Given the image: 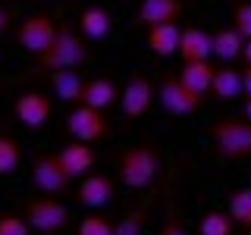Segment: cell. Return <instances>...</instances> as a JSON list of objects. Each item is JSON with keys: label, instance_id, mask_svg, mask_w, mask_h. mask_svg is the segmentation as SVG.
<instances>
[{"label": "cell", "instance_id": "15", "mask_svg": "<svg viewBox=\"0 0 251 235\" xmlns=\"http://www.w3.org/2000/svg\"><path fill=\"white\" fill-rule=\"evenodd\" d=\"M179 25L176 22H160V25H148V47L154 57H173L179 53Z\"/></svg>", "mask_w": 251, "mask_h": 235}, {"label": "cell", "instance_id": "2", "mask_svg": "<svg viewBox=\"0 0 251 235\" xmlns=\"http://www.w3.org/2000/svg\"><path fill=\"white\" fill-rule=\"evenodd\" d=\"M38 66L47 69V72H53V69H78L85 60H88V47L85 41L75 35L69 25H60L57 28V38L50 41L44 53H38Z\"/></svg>", "mask_w": 251, "mask_h": 235}, {"label": "cell", "instance_id": "4", "mask_svg": "<svg viewBox=\"0 0 251 235\" xmlns=\"http://www.w3.org/2000/svg\"><path fill=\"white\" fill-rule=\"evenodd\" d=\"M57 22H53V16L47 13H31L25 19L19 22V28H16V41H19L22 50H28L31 57H38V53H44L50 41L57 38Z\"/></svg>", "mask_w": 251, "mask_h": 235}, {"label": "cell", "instance_id": "9", "mask_svg": "<svg viewBox=\"0 0 251 235\" xmlns=\"http://www.w3.org/2000/svg\"><path fill=\"white\" fill-rule=\"evenodd\" d=\"M13 113H16V119L25 125V129H41V125L50 122L53 104H50V97H44L41 91H22L19 97H16V104H13Z\"/></svg>", "mask_w": 251, "mask_h": 235}, {"label": "cell", "instance_id": "29", "mask_svg": "<svg viewBox=\"0 0 251 235\" xmlns=\"http://www.w3.org/2000/svg\"><path fill=\"white\" fill-rule=\"evenodd\" d=\"M160 235H188V232H185V229H182L179 223H167V226L160 229Z\"/></svg>", "mask_w": 251, "mask_h": 235}, {"label": "cell", "instance_id": "31", "mask_svg": "<svg viewBox=\"0 0 251 235\" xmlns=\"http://www.w3.org/2000/svg\"><path fill=\"white\" fill-rule=\"evenodd\" d=\"M242 85H245V97H251V66L242 69Z\"/></svg>", "mask_w": 251, "mask_h": 235}, {"label": "cell", "instance_id": "17", "mask_svg": "<svg viewBox=\"0 0 251 235\" xmlns=\"http://www.w3.org/2000/svg\"><path fill=\"white\" fill-rule=\"evenodd\" d=\"M50 88L63 104H82V88L85 78L75 69H53L50 72Z\"/></svg>", "mask_w": 251, "mask_h": 235}, {"label": "cell", "instance_id": "14", "mask_svg": "<svg viewBox=\"0 0 251 235\" xmlns=\"http://www.w3.org/2000/svg\"><path fill=\"white\" fill-rule=\"evenodd\" d=\"M210 53H214V35H210V31L195 28V25L182 28V35H179V57H182V63L207 60Z\"/></svg>", "mask_w": 251, "mask_h": 235}, {"label": "cell", "instance_id": "24", "mask_svg": "<svg viewBox=\"0 0 251 235\" xmlns=\"http://www.w3.org/2000/svg\"><path fill=\"white\" fill-rule=\"evenodd\" d=\"M232 216L220 213V210H210L198 219V235H232Z\"/></svg>", "mask_w": 251, "mask_h": 235}, {"label": "cell", "instance_id": "1", "mask_svg": "<svg viewBox=\"0 0 251 235\" xmlns=\"http://www.w3.org/2000/svg\"><path fill=\"white\" fill-rule=\"evenodd\" d=\"M210 141H214L217 154L226 160H245L251 157V119L239 116H223L210 125Z\"/></svg>", "mask_w": 251, "mask_h": 235}, {"label": "cell", "instance_id": "13", "mask_svg": "<svg viewBox=\"0 0 251 235\" xmlns=\"http://www.w3.org/2000/svg\"><path fill=\"white\" fill-rule=\"evenodd\" d=\"M113 179L110 176H98V172H91V176H85L82 182H78V201L85 204V207L98 210L104 207V204L113 201Z\"/></svg>", "mask_w": 251, "mask_h": 235}, {"label": "cell", "instance_id": "6", "mask_svg": "<svg viewBox=\"0 0 251 235\" xmlns=\"http://www.w3.org/2000/svg\"><path fill=\"white\" fill-rule=\"evenodd\" d=\"M157 100L170 116H192L201 107V94H195L179 75H167L157 88Z\"/></svg>", "mask_w": 251, "mask_h": 235}, {"label": "cell", "instance_id": "32", "mask_svg": "<svg viewBox=\"0 0 251 235\" xmlns=\"http://www.w3.org/2000/svg\"><path fill=\"white\" fill-rule=\"evenodd\" d=\"M242 60H245V66H251V38L245 41V47H242Z\"/></svg>", "mask_w": 251, "mask_h": 235}, {"label": "cell", "instance_id": "8", "mask_svg": "<svg viewBox=\"0 0 251 235\" xmlns=\"http://www.w3.org/2000/svg\"><path fill=\"white\" fill-rule=\"evenodd\" d=\"M31 182H35V188L41 194H60L69 185V172L63 169L57 154H41L31 163Z\"/></svg>", "mask_w": 251, "mask_h": 235}, {"label": "cell", "instance_id": "30", "mask_svg": "<svg viewBox=\"0 0 251 235\" xmlns=\"http://www.w3.org/2000/svg\"><path fill=\"white\" fill-rule=\"evenodd\" d=\"M10 22H13V13H10V10H3V6H0V35H3V31L10 28Z\"/></svg>", "mask_w": 251, "mask_h": 235}, {"label": "cell", "instance_id": "16", "mask_svg": "<svg viewBox=\"0 0 251 235\" xmlns=\"http://www.w3.org/2000/svg\"><path fill=\"white\" fill-rule=\"evenodd\" d=\"M113 28V16L104 6H88V10L78 13V31H82L88 41H104Z\"/></svg>", "mask_w": 251, "mask_h": 235}, {"label": "cell", "instance_id": "21", "mask_svg": "<svg viewBox=\"0 0 251 235\" xmlns=\"http://www.w3.org/2000/svg\"><path fill=\"white\" fill-rule=\"evenodd\" d=\"M242 47H245V38L239 35V28H220L214 35V57H220L223 63H232L235 57H242Z\"/></svg>", "mask_w": 251, "mask_h": 235}, {"label": "cell", "instance_id": "23", "mask_svg": "<svg viewBox=\"0 0 251 235\" xmlns=\"http://www.w3.org/2000/svg\"><path fill=\"white\" fill-rule=\"evenodd\" d=\"M22 163V147L13 135H0V176H13Z\"/></svg>", "mask_w": 251, "mask_h": 235}, {"label": "cell", "instance_id": "28", "mask_svg": "<svg viewBox=\"0 0 251 235\" xmlns=\"http://www.w3.org/2000/svg\"><path fill=\"white\" fill-rule=\"evenodd\" d=\"M28 219L16 216V213H3L0 216V235H28Z\"/></svg>", "mask_w": 251, "mask_h": 235}, {"label": "cell", "instance_id": "11", "mask_svg": "<svg viewBox=\"0 0 251 235\" xmlns=\"http://www.w3.org/2000/svg\"><path fill=\"white\" fill-rule=\"evenodd\" d=\"M185 13V0H141L138 3V22L141 25H160V22H176Z\"/></svg>", "mask_w": 251, "mask_h": 235}, {"label": "cell", "instance_id": "7", "mask_svg": "<svg viewBox=\"0 0 251 235\" xmlns=\"http://www.w3.org/2000/svg\"><path fill=\"white\" fill-rule=\"evenodd\" d=\"M66 132L73 138H78V141H98V138H104L107 132H110V125H107V119H104V110H94V107H88V104H78L73 113L66 116Z\"/></svg>", "mask_w": 251, "mask_h": 235}, {"label": "cell", "instance_id": "5", "mask_svg": "<svg viewBox=\"0 0 251 235\" xmlns=\"http://www.w3.org/2000/svg\"><path fill=\"white\" fill-rule=\"evenodd\" d=\"M25 219H28V226L35 232L53 235L69 223V210L63 207L53 194H47V198H35V201L25 204Z\"/></svg>", "mask_w": 251, "mask_h": 235}, {"label": "cell", "instance_id": "22", "mask_svg": "<svg viewBox=\"0 0 251 235\" xmlns=\"http://www.w3.org/2000/svg\"><path fill=\"white\" fill-rule=\"evenodd\" d=\"M229 216L235 226L251 229V185L248 188H235L229 194Z\"/></svg>", "mask_w": 251, "mask_h": 235}, {"label": "cell", "instance_id": "27", "mask_svg": "<svg viewBox=\"0 0 251 235\" xmlns=\"http://www.w3.org/2000/svg\"><path fill=\"white\" fill-rule=\"evenodd\" d=\"M232 25L239 28V35L251 38V0H242V3H235V10H232Z\"/></svg>", "mask_w": 251, "mask_h": 235}, {"label": "cell", "instance_id": "25", "mask_svg": "<svg viewBox=\"0 0 251 235\" xmlns=\"http://www.w3.org/2000/svg\"><path fill=\"white\" fill-rule=\"evenodd\" d=\"M113 219L100 216V213H88L85 219H78V235H113Z\"/></svg>", "mask_w": 251, "mask_h": 235}, {"label": "cell", "instance_id": "20", "mask_svg": "<svg viewBox=\"0 0 251 235\" xmlns=\"http://www.w3.org/2000/svg\"><path fill=\"white\" fill-rule=\"evenodd\" d=\"M210 94L220 100H239L242 94H245V85H242V72L239 69H232L229 63L226 66H220L214 72V88H210Z\"/></svg>", "mask_w": 251, "mask_h": 235}, {"label": "cell", "instance_id": "33", "mask_svg": "<svg viewBox=\"0 0 251 235\" xmlns=\"http://www.w3.org/2000/svg\"><path fill=\"white\" fill-rule=\"evenodd\" d=\"M245 116L251 119V97H245Z\"/></svg>", "mask_w": 251, "mask_h": 235}, {"label": "cell", "instance_id": "10", "mask_svg": "<svg viewBox=\"0 0 251 235\" xmlns=\"http://www.w3.org/2000/svg\"><path fill=\"white\" fill-rule=\"evenodd\" d=\"M151 100H154V88L151 82H148V75H129V82L123 85L120 91V107L123 113L129 116V119H138V116H145L148 110H151Z\"/></svg>", "mask_w": 251, "mask_h": 235}, {"label": "cell", "instance_id": "19", "mask_svg": "<svg viewBox=\"0 0 251 235\" xmlns=\"http://www.w3.org/2000/svg\"><path fill=\"white\" fill-rule=\"evenodd\" d=\"M120 100V91L110 78H88L82 88V104H88L94 110H107Z\"/></svg>", "mask_w": 251, "mask_h": 235}, {"label": "cell", "instance_id": "18", "mask_svg": "<svg viewBox=\"0 0 251 235\" xmlns=\"http://www.w3.org/2000/svg\"><path fill=\"white\" fill-rule=\"evenodd\" d=\"M214 72L217 69L210 66L207 60H188V63H182V69H179V78L192 88L195 94H210V88H214Z\"/></svg>", "mask_w": 251, "mask_h": 235}, {"label": "cell", "instance_id": "26", "mask_svg": "<svg viewBox=\"0 0 251 235\" xmlns=\"http://www.w3.org/2000/svg\"><path fill=\"white\" fill-rule=\"evenodd\" d=\"M145 210L141 207H135V210H129L120 223L113 226V235H141V226H145Z\"/></svg>", "mask_w": 251, "mask_h": 235}, {"label": "cell", "instance_id": "12", "mask_svg": "<svg viewBox=\"0 0 251 235\" xmlns=\"http://www.w3.org/2000/svg\"><path fill=\"white\" fill-rule=\"evenodd\" d=\"M57 160L63 163V169L69 172V179H78V176H85V172H88V169L94 166V151H91V144H88V141H78V138H73L66 147H60Z\"/></svg>", "mask_w": 251, "mask_h": 235}, {"label": "cell", "instance_id": "3", "mask_svg": "<svg viewBox=\"0 0 251 235\" xmlns=\"http://www.w3.org/2000/svg\"><path fill=\"white\" fill-rule=\"evenodd\" d=\"M160 172V157L151 144H135L120 154V179L126 188H148Z\"/></svg>", "mask_w": 251, "mask_h": 235}, {"label": "cell", "instance_id": "34", "mask_svg": "<svg viewBox=\"0 0 251 235\" xmlns=\"http://www.w3.org/2000/svg\"><path fill=\"white\" fill-rule=\"evenodd\" d=\"M248 235H251V229H248Z\"/></svg>", "mask_w": 251, "mask_h": 235}]
</instances>
